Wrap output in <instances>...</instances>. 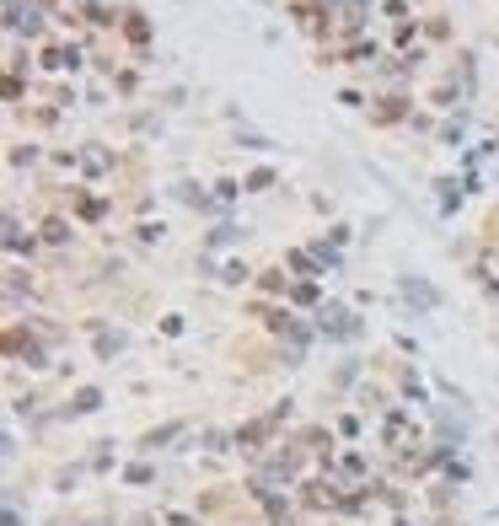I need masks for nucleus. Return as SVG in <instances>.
Instances as JSON below:
<instances>
[{"instance_id": "obj_1", "label": "nucleus", "mask_w": 499, "mask_h": 526, "mask_svg": "<svg viewBox=\"0 0 499 526\" xmlns=\"http://www.w3.org/2000/svg\"><path fill=\"white\" fill-rule=\"evenodd\" d=\"M402 295H408V301H419V306H435V290H429V285H414V280H402Z\"/></svg>"}]
</instances>
